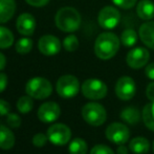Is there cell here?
I'll return each instance as SVG.
<instances>
[{"mask_svg":"<svg viewBox=\"0 0 154 154\" xmlns=\"http://www.w3.org/2000/svg\"><path fill=\"white\" fill-rule=\"evenodd\" d=\"M121 46V39L114 32H105L97 37L94 42V54L100 60L107 61L118 54Z\"/></svg>","mask_w":154,"mask_h":154,"instance_id":"cell-1","label":"cell"},{"mask_svg":"<svg viewBox=\"0 0 154 154\" xmlns=\"http://www.w3.org/2000/svg\"><path fill=\"white\" fill-rule=\"evenodd\" d=\"M81 14L79 11L71 6L61 8L55 16V24L60 31L64 32H73L80 29Z\"/></svg>","mask_w":154,"mask_h":154,"instance_id":"cell-2","label":"cell"},{"mask_svg":"<svg viewBox=\"0 0 154 154\" xmlns=\"http://www.w3.org/2000/svg\"><path fill=\"white\" fill-rule=\"evenodd\" d=\"M82 116L84 121L90 126L99 127L107 120V112L103 105L95 102H90L84 105L82 108Z\"/></svg>","mask_w":154,"mask_h":154,"instance_id":"cell-3","label":"cell"},{"mask_svg":"<svg viewBox=\"0 0 154 154\" xmlns=\"http://www.w3.org/2000/svg\"><path fill=\"white\" fill-rule=\"evenodd\" d=\"M25 91L29 97L36 100H44L53 92L51 83L42 77H35L29 80L25 85Z\"/></svg>","mask_w":154,"mask_h":154,"instance_id":"cell-4","label":"cell"},{"mask_svg":"<svg viewBox=\"0 0 154 154\" xmlns=\"http://www.w3.org/2000/svg\"><path fill=\"white\" fill-rule=\"evenodd\" d=\"M81 89V85L77 77L72 75H64L60 77L56 84V90L63 99H71L75 97Z\"/></svg>","mask_w":154,"mask_h":154,"instance_id":"cell-5","label":"cell"},{"mask_svg":"<svg viewBox=\"0 0 154 154\" xmlns=\"http://www.w3.org/2000/svg\"><path fill=\"white\" fill-rule=\"evenodd\" d=\"M83 95L88 100H102L107 95L108 88L105 82L99 79H87L81 86Z\"/></svg>","mask_w":154,"mask_h":154,"instance_id":"cell-6","label":"cell"},{"mask_svg":"<svg viewBox=\"0 0 154 154\" xmlns=\"http://www.w3.org/2000/svg\"><path fill=\"white\" fill-rule=\"evenodd\" d=\"M121 21V13L116 6L106 5L101 8L97 15V23L104 29L111 31L116 29Z\"/></svg>","mask_w":154,"mask_h":154,"instance_id":"cell-7","label":"cell"},{"mask_svg":"<svg viewBox=\"0 0 154 154\" xmlns=\"http://www.w3.org/2000/svg\"><path fill=\"white\" fill-rule=\"evenodd\" d=\"M46 135L48 140L56 146H64L70 140L71 131L64 124H54L47 129Z\"/></svg>","mask_w":154,"mask_h":154,"instance_id":"cell-8","label":"cell"},{"mask_svg":"<svg viewBox=\"0 0 154 154\" xmlns=\"http://www.w3.org/2000/svg\"><path fill=\"white\" fill-rule=\"evenodd\" d=\"M150 60V53L142 46L134 47L128 51L126 56V63L132 69H140L148 64Z\"/></svg>","mask_w":154,"mask_h":154,"instance_id":"cell-9","label":"cell"},{"mask_svg":"<svg viewBox=\"0 0 154 154\" xmlns=\"http://www.w3.org/2000/svg\"><path fill=\"white\" fill-rule=\"evenodd\" d=\"M105 135L108 140L116 145H124L130 137L129 129L122 123H112L106 128Z\"/></svg>","mask_w":154,"mask_h":154,"instance_id":"cell-10","label":"cell"},{"mask_svg":"<svg viewBox=\"0 0 154 154\" xmlns=\"http://www.w3.org/2000/svg\"><path fill=\"white\" fill-rule=\"evenodd\" d=\"M116 94L122 101H129L136 93V84L131 77L123 75L116 81Z\"/></svg>","mask_w":154,"mask_h":154,"instance_id":"cell-11","label":"cell"},{"mask_svg":"<svg viewBox=\"0 0 154 154\" xmlns=\"http://www.w3.org/2000/svg\"><path fill=\"white\" fill-rule=\"evenodd\" d=\"M38 49L44 56H55L61 51V41L53 35H44L39 39Z\"/></svg>","mask_w":154,"mask_h":154,"instance_id":"cell-12","label":"cell"},{"mask_svg":"<svg viewBox=\"0 0 154 154\" xmlns=\"http://www.w3.org/2000/svg\"><path fill=\"white\" fill-rule=\"evenodd\" d=\"M61 114L60 106L55 102H46L39 107L37 116L42 123H53L59 119Z\"/></svg>","mask_w":154,"mask_h":154,"instance_id":"cell-13","label":"cell"},{"mask_svg":"<svg viewBox=\"0 0 154 154\" xmlns=\"http://www.w3.org/2000/svg\"><path fill=\"white\" fill-rule=\"evenodd\" d=\"M17 31L24 37H29L34 34L36 29V20L35 17L29 13H23L17 18L16 21Z\"/></svg>","mask_w":154,"mask_h":154,"instance_id":"cell-14","label":"cell"},{"mask_svg":"<svg viewBox=\"0 0 154 154\" xmlns=\"http://www.w3.org/2000/svg\"><path fill=\"white\" fill-rule=\"evenodd\" d=\"M138 37L146 47L154 49V20L145 21L138 29Z\"/></svg>","mask_w":154,"mask_h":154,"instance_id":"cell-15","label":"cell"},{"mask_svg":"<svg viewBox=\"0 0 154 154\" xmlns=\"http://www.w3.org/2000/svg\"><path fill=\"white\" fill-rule=\"evenodd\" d=\"M136 15L140 20L149 21L154 18V3L151 0H140L136 4Z\"/></svg>","mask_w":154,"mask_h":154,"instance_id":"cell-16","label":"cell"},{"mask_svg":"<svg viewBox=\"0 0 154 154\" xmlns=\"http://www.w3.org/2000/svg\"><path fill=\"white\" fill-rule=\"evenodd\" d=\"M16 13L15 0H0V24L10 21Z\"/></svg>","mask_w":154,"mask_h":154,"instance_id":"cell-17","label":"cell"},{"mask_svg":"<svg viewBox=\"0 0 154 154\" xmlns=\"http://www.w3.org/2000/svg\"><path fill=\"white\" fill-rule=\"evenodd\" d=\"M15 145V134L4 125H0V148L2 150H10Z\"/></svg>","mask_w":154,"mask_h":154,"instance_id":"cell-18","label":"cell"},{"mask_svg":"<svg viewBox=\"0 0 154 154\" xmlns=\"http://www.w3.org/2000/svg\"><path fill=\"white\" fill-rule=\"evenodd\" d=\"M129 149L134 154H146L150 150V143L146 137L137 136L130 140Z\"/></svg>","mask_w":154,"mask_h":154,"instance_id":"cell-19","label":"cell"},{"mask_svg":"<svg viewBox=\"0 0 154 154\" xmlns=\"http://www.w3.org/2000/svg\"><path fill=\"white\" fill-rule=\"evenodd\" d=\"M120 116L125 123L129 125H135L140 121L142 113L135 107H126L122 110Z\"/></svg>","mask_w":154,"mask_h":154,"instance_id":"cell-20","label":"cell"},{"mask_svg":"<svg viewBox=\"0 0 154 154\" xmlns=\"http://www.w3.org/2000/svg\"><path fill=\"white\" fill-rule=\"evenodd\" d=\"M142 118L145 126L151 131H154V102H150L145 105L142 112Z\"/></svg>","mask_w":154,"mask_h":154,"instance_id":"cell-21","label":"cell"},{"mask_svg":"<svg viewBox=\"0 0 154 154\" xmlns=\"http://www.w3.org/2000/svg\"><path fill=\"white\" fill-rule=\"evenodd\" d=\"M120 39L125 47H133L138 40V32L132 29H126L122 32Z\"/></svg>","mask_w":154,"mask_h":154,"instance_id":"cell-22","label":"cell"},{"mask_svg":"<svg viewBox=\"0 0 154 154\" xmlns=\"http://www.w3.org/2000/svg\"><path fill=\"white\" fill-rule=\"evenodd\" d=\"M87 143L83 138H75L69 144V154H87Z\"/></svg>","mask_w":154,"mask_h":154,"instance_id":"cell-23","label":"cell"},{"mask_svg":"<svg viewBox=\"0 0 154 154\" xmlns=\"http://www.w3.org/2000/svg\"><path fill=\"white\" fill-rule=\"evenodd\" d=\"M14 44V35L8 27L0 26V48H8Z\"/></svg>","mask_w":154,"mask_h":154,"instance_id":"cell-24","label":"cell"},{"mask_svg":"<svg viewBox=\"0 0 154 154\" xmlns=\"http://www.w3.org/2000/svg\"><path fill=\"white\" fill-rule=\"evenodd\" d=\"M32 106H34V102H32V97L27 95H23V97H19L18 102H17V109L19 110L20 113L26 114L32 111Z\"/></svg>","mask_w":154,"mask_h":154,"instance_id":"cell-25","label":"cell"},{"mask_svg":"<svg viewBox=\"0 0 154 154\" xmlns=\"http://www.w3.org/2000/svg\"><path fill=\"white\" fill-rule=\"evenodd\" d=\"M15 48H16L17 53L21 54V55L29 54L32 48V40L29 37H23L16 42Z\"/></svg>","mask_w":154,"mask_h":154,"instance_id":"cell-26","label":"cell"},{"mask_svg":"<svg viewBox=\"0 0 154 154\" xmlns=\"http://www.w3.org/2000/svg\"><path fill=\"white\" fill-rule=\"evenodd\" d=\"M64 49L68 53H73L79 48V39L75 35H68L62 42Z\"/></svg>","mask_w":154,"mask_h":154,"instance_id":"cell-27","label":"cell"},{"mask_svg":"<svg viewBox=\"0 0 154 154\" xmlns=\"http://www.w3.org/2000/svg\"><path fill=\"white\" fill-rule=\"evenodd\" d=\"M112 3L122 10H131L136 5L137 0H111Z\"/></svg>","mask_w":154,"mask_h":154,"instance_id":"cell-28","label":"cell"},{"mask_svg":"<svg viewBox=\"0 0 154 154\" xmlns=\"http://www.w3.org/2000/svg\"><path fill=\"white\" fill-rule=\"evenodd\" d=\"M48 140V137L47 135H45L44 133H37L34 135L32 137V145L35 147H38V148H41V147L45 146V144Z\"/></svg>","mask_w":154,"mask_h":154,"instance_id":"cell-29","label":"cell"},{"mask_svg":"<svg viewBox=\"0 0 154 154\" xmlns=\"http://www.w3.org/2000/svg\"><path fill=\"white\" fill-rule=\"evenodd\" d=\"M90 154H116L110 147L106 145H95L91 149Z\"/></svg>","mask_w":154,"mask_h":154,"instance_id":"cell-30","label":"cell"},{"mask_svg":"<svg viewBox=\"0 0 154 154\" xmlns=\"http://www.w3.org/2000/svg\"><path fill=\"white\" fill-rule=\"evenodd\" d=\"M6 124L12 128H18L21 125V119L16 113H8L6 116Z\"/></svg>","mask_w":154,"mask_h":154,"instance_id":"cell-31","label":"cell"},{"mask_svg":"<svg viewBox=\"0 0 154 154\" xmlns=\"http://www.w3.org/2000/svg\"><path fill=\"white\" fill-rule=\"evenodd\" d=\"M10 110H11L10 103H8V102L4 101V100L0 99V116L8 114L10 113Z\"/></svg>","mask_w":154,"mask_h":154,"instance_id":"cell-32","label":"cell"},{"mask_svg":"<svg viewBox=\"0 0 154 154\" xmlns=\"http://www.w3.org/2000/svg\"><path fill=\"white\" fill-rule=\"evenodd\" d=\"M27 4L32 6H35V8H41V6L46 5L49 2V0H25Z\"/></svg>","mask_w":154,"mask_h":154,"instance_id":"cell-33","label":"cell"},{"mask_svg":"<svg viewBox=\"0 0 154 154\" xmlns=\"http://www.w3.org/2000/svg\"><path fill=\"white\" fill-rule=\"evenodd\" d=\"M145 75L148 79L154 81V63H150V64L146 65L145 67Z\"/></svg>","mask_w":154,"mask_h":154,"instance_id":"cell-34","label":"cell"},{"mask_svg":"<svg viewBox=\"0 0 154 154\" xmlns=\"http://www.w3.org/2000/svg\"><path fill=\"white\" fill-rule=\"evenodd\" d=\"M146 95L150 102H154V81L148 84L146 88Z\"/></svg>","mask_w":154,"mask_h":154,"instance_id":"cell-35","label":"cell"},{"mask_svg":"<svg viewBox=\"0 0 154 154\" xmlns=\"http://www.w3.org/2000/svg\"><path fill=\"white\" fill-rule=\"evenodd\" d=\"M8 86V75L3 72H0V93L3 92Z\"/></svg>","mask_w":154,"mask_h":154,"instance_id":"cell-36","label":"cell"},{"mask_svg":"<svg viewBox=\"0 0 154 154\" xmlns=\"http://www.w3.org/2000/svg\"><path fill=\"white\" fill-rule=\"evenodd\" d=\"M129 150L127 147H125L124 145H119L118 149H116V154H128Z\"/></svg>","mask_w":154,"mask_h":154,"instance_id":"cell-37","label":"cell"},{"mask_svg":"<svg viewBox=\"0 0 154 154\" xmlns=\"http://www.w3.org/2000/svg\"><path fill=\"white\" fill-rule=\"evenodd\" d=\"M5 65H6V58H5V56H4L2 53H0V71H1L2 69H4Z\"/></svg>","mask_w":154,"mask_h":154,"instance_id":"cell-38","label":"cell"},{"mask_svg":"<svg viewBox=\"0 0 154 154\" xmlns=\"http://www.w3.org/2000/svg\"><path fill=\"white\" fill-rule=\"evenodd\" d=\"M153 152H154V142H153Z\"/></svg>","mask_w":154,"mask_h":154,"instance_id":"cell-39","label":"cell"}]
</instances>
